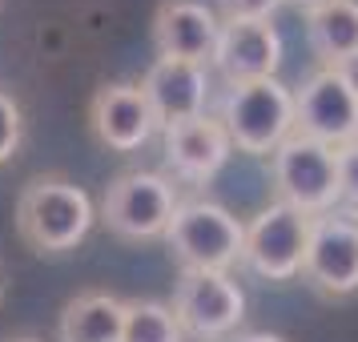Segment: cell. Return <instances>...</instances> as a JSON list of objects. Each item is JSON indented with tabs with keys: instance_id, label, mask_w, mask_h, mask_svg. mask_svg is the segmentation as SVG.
Here are the masks:
<instances>
[{
	"instance_id": "obj_1",
	"label": "cell",
	"mask_w": 358,
	"mask_h": 342,
	"mask_svg": "<svg viewBox=\"0 0 358 342\" xmlns=\"http://www.w3.org/2000/svg\"><path fill=\"white\" fill-rule=\"evenodd\" d=\"M93 201L77 181L41 173L17 197V234L36 254H69L93 229Z\"/></svg>"
},
{
	"instance_id": "obj_2",
	"label": "cell",
	"mask_w": 358,
	"mask_h": 342,
	"mask_svg": "<svg viewBox=\"0 0 358 342\" xmlns=\"http://www.w3.org/2000/svg\"><path fill=\"white\" fill-rule=\"evenodd\" d=\"M222 125L229 133V145L250 157H270L294 133V93L278 77L229 85L222 101Z\"/></svg>"
},
{
	"instance_id": "obj_3",
	"label": "cell",
	"mask_w": 358,
	"mask_h": 342,
	"mask_svg": "<svg viewBox=\"0 0 358 342\" xmlns=\"http://www.w3.org/2000/svg\"><path fill=\"white\" fill-rule=\"evenodd\" d=\"M165 242L181 270L226 274L234 262H242L245 226L217 201H178L173 222L165 229Z\"/></svg>"
},
{
	"instance_id": "obj_4",
	"label": "cell",
	"mask_w": 358,
	"mask_h": 342,
	"mask_svg": "<svg viewBox=\"0 0 358 342\" xmlns=\"http://www.w3.org/2000/svg\"><path fill=\"white\" fill-rule=\"evenodd\" d=\"M270 173H274L278 201L310 218H322L338 206V149L322 145V141L290 133L270 153Z\"/></svg>"
},
{
	"instance_id": "obj_5",
	"label": "cell",
	"mask_w": 358,
	"mask_h": 342,
	"mask_svg": "<svg viewBox=\"0 0 358 342\" xmlns=\"http://www.w3.org/2000/svg\"><path fill=\"white\" fill-rule=\"evenodd\" d=\"M178 210V190L173 181L149 169H129L105 185L101 197V222L109 234L125 238V242H149V238H165V229L173 222Z\"/></svg>"
},
{
	"instance_id": "obj_6",
	"label": "cell",
	"mask_w": 358,
	"mask_h": 342,
	"mask_svg": "<svg viewBox=\"0 0 358 342\" xmlns=\"http://www.w3.org/2000/svg\"><path fill=\"white\" fill-rule=\"evenodd\" d=\"M169 310H173V318H178L181 334H189V339H197V342H222L242 326L245 294L229 274L181 270Z\"/></svg>"
},
{
	"instance_id": "obj_7",
	"label": "cell",
	"mask_w": 358,
	"mask_h": 342,
	"mask_svg": "<svg viewBox=\"0 0 358 342\" xmlns=\"http://www.w3.org/2000/svg\"><path fill=\"white\" fill-rule=\"evenodd\" d=\"M294 133L342 149L358 141V81L350 69H318L294 93Z\"/></svg>"
},
{
	"instance_id": "obj_8",
	"label": "cell",
	"mask_w": 358,
	"mask_h": 342,
	"mask_svg": "<svg viewBox=\"0 0 358 342\" xmlns=\"http://www.w3.org/2000/svg\"><path fill=\"white\" fill-rule=\"evenodd\" d=\"M310 226L314 218L294 210L286 201H270L266 210L254 213L245 226L242 262L266 282H290L302 274V258L310 245Z\"/></svg>"
},
{
	"instance_id": "obj_9",
	"label": "cell",
	"mask_w": 358,
	"mask_h": 342,
	"mask_svg": "<svg viewBox=\"0 0 358 342\" xmlns=\"http://www.w3.org/2000/svg\"><path fill=\"white\" fill-rule=\"evenodd\" d=\"M302 278L322 298L358 294V222L346 213H322L310 226V245L302 258Z\"/></svg>"
},
{
	"instance_id": "obj_10",
	"label": "cell",
	"mask_w": 358,
	"mask_h": 342,
	"mask_svg": "<svg viewBox=\"0 0 358 342\" xmlns=\"http://www.w3.org/2000/svg\"><path fill=\"white\" fill-rule=\"evenodd\" d=\"M89 125H93V137L113 153H137L153 133L162 129L149 97L141 93V85H125V81L101 85L93 93Z\"/></svg>"
},
{
	"instance_id": "obj_11",
	"label": "cell",
	"mask_w": 358,
	"mask_h": 342,
	"mask_svg": "<svg viewBox=\"0 0 358 342\" xmlns=\"http://www.w3.org/2000/svg\"><path fill=\"white\" fill-rule=\"evenodd\" d=\"M213 65L229 85L266 81L282 65V36L270 20H222Z\"/></svg>"
},
{
	"instance_id": "obj_12",
	"label": "cell",
	"mask_w": 358,
	"mask_h": 342,
	"mask_svg": "<svg viewBox=\"0 0 358 342\" xmlns=\"http://www.w3.org/2000/svg\"><path fill=\"white\" fill-rule=\"evenodd\" d=\"M222 20L197 0H162L153 13V45L162 61H189L206 65L213 61Z\"/></svg>"
},
{
	"instance_id": "obj_13",
	"label": "cell",
	"mask_w": 358,
	"mask_h": 342,
	"mask_svg": "<svg viewBox=\"0 0 358 342\" xmlns=\"http://www.w3.org/2000/svg\"><path fill=\"white\" fill-rule=\"evenodd\" d=\"M229 133L217 117H194L165 129V162L189 185H206L229 162Z\"/></svg>"
},
{
	"instance_id": "obj_14",
	"label": "cell",
	"mask_w": 358,
	"mask_h": 342,
	"mask_svg": "<svg viewBox=\"0 0 358 342\" xmlns=\"http://www.w3.org/2000/svg\"><path fill=\"white\" fill-rule=\"evenodd\" d=\"M141 93L153 105L157 125H181V121H194L206 117V97H210V77L206 65H189V61H153V69L141 81Z\"/></svg>"
},
{
	"instance_id": "obj_15",
	"label": "cell",
	"mask_w": 358,
	"mask_h": 342,
	"mask_svg": "<svg viewBox=\"0 0 358 342\" xmlns=\"http://www.w3.org/2000/svg\"><path fill=\"white\" fill-rule=\"evenodd\" d=\"M125 334V298L109 290H85L61 310V342H121Z\"/></svg>"
},
{
	"instance_id": "obj_16",
	"label": "cell",
	"mask_w": 358,
	"mask_h": 342,
	"mask_svg": "<svg viewBox=\"0 0 358 342\" xmlns=\"http://www.w3.org/2000/svg\"><path fill=\"white\" fill-rule=\"evenodd\" d=\"M306 36L322 69H350L358 61V0H334L306 13Z\"/></svg>"
},
{
	"instance_id": "obj_17",
	"label": "cell",
	"mask_w": 358,
	"mask_h": 342,
	"mask_svg": "<svg viewBox=\"0 0 358 342\" xmlns=\"http://www.w3.org/2000/svg\"><path fill=\"white\" fill-rule=\"evenodd\" d=\"M178 318L165 302H153V298H129L125 302V334L121 342H181Z\"/></svg>"
},
{
	"instance_id": "obj_18",
	"label": "cell",
	"mask_w": 358,
	"mask_h": 342,
	"mask_svg": "<svg viewBox=\"0 0 358 342\" xmlns=\"http://www.w3.org/2000/svg\"><path fill=\"white\" fill-rule=\"evenodd\" d=\"M20 137H24V117H20V105L0 89V165H8L13 157H17Z\"/></svg>"
},
{
	"instance_id": "obj_19",
	"label": "cell",
	"mask_w": 358,
	"mask_h": 342,
	"mask_svg": "<svg viewBox=\"0 0 358 342\" xmlns=\"http://www.w3.org/2000/svg\"><path fill=\"white\" fill-rule=\"evenodd\" d=\"M338 201L358 218V141L338 149Z\"/></svg>"
},
{
	"instance_id": "obj_20",
	"label": "cell",
	"mask_w": 358,
	"mask_h": 342,
	"mask_svg": "<svg viewBox=\"0 0 358 342\" xmlns=\"http://www.w3.org/2000/svg\"><path fill=\"white\" fill-rule=\"evenodd\" d=\"M286 0H222L226 20H270Z\"/></svg>"
},
{
	"instance_id": "obj_21",
	"label": "cell",
	"mask_w": 358,
	"mask_h": 342,
	"mask_svg": "<svg viewBox=\"0 0 358 342\" xmlns=\"http://www.w3.org/2000/svg\"><path fill=\"white\" fill-rule=\"evenodd\" d=\"M8 282H13V274H8V266H4V258H0V306L8 302Z\"/></svg>"
},
{
	"instance_id": "obj_22",
	"label": "cell",
	"mask_w": 358,
	"mask_h": 342,
	"mask_svg": "<svg viewBox=\"0 0 358 342\" xmlns=\"http://www.w3.org/2000/svg\"><path fill=\"white\" fill-rule=\"evenodd\" d=\"M302 13H318V8H326V4H334V0H294Z\"/></svg>"
},
{
	"instance_id": "obj_23",
	"label": "cell",
	"mask_w": 358,
	"mask_h": 342,
	"mask_svg": "<svg viewBox=\"0 0 358 342\" xmlns=\"http://www.w3.org/2000/svg\"><path fill=\"white\" fill-rule=\"evenodd\" d=\"M238 342H286V339H278V334H245Z\"/></svg>"
},
{
	"instance_id": "obj_24",
	"label": "cell",
	"mask_w": 358,
	"mask_h": 342,
	"mask_svg": "<svg viewBox=\"0 0 358 342\" xmlns=\"http://www.w3.org/2000/svg\"><path fill=\"white\" fill-rule=\"evenodd\" d=\"M8 342H41V339H8Z\"/></svg>"
}]
</instances>
